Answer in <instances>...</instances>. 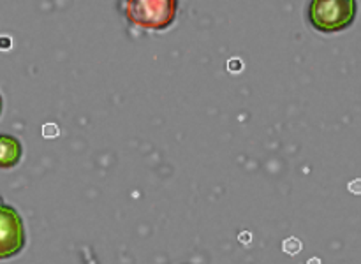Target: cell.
<instances>
[{"instance_id": "1", "label": "cell", "mask_w": 361, "mask_h": 264, "mask_svg": "<svg viewBox=\"0 0 361 264\" xmlns=\"http://www.w3.org/2000/svg\"><path fill=\"white\" fill-rule=\"evenodd\" d=\"M127 20L143 30H166L178 13L176 0H129L122 4Z\"/></svg>"}, {"instance_id": "2", "label": "cell", "mask_w": 361, "mask_h": 264, "mask_svg": "<svg viewBox=\"0 0 361 264\" xmlns=\"http://www.w3.org/2000/svg\"><path fill=\"white\" fill-rule=\"evenodd\" d=\"M358 4L355 0H314L309 6V20L324 34L345 30L355 23Z\"/></svg>"}, {"instance_id": "3", "label": "cell", "mask_w": 361, "mask_h": 264, "mask_svg": "<svg viewBox=\"0 0 361 264\" xmlns=\"http://www.w3.org/2000/svg\"><path fill=\"white\" fill-rule=\"evenodd\" d=\"M27 232L16 208L0 201V260L11 259L25 249Z\"/></svg>"}, {"instance_id": "4", "label": "cell", "mask_w": 361, "mask_h": 264, "mask_svg": "<svg viewBox=\"0 0 361 264\" xmlns=\"http://www.w3.org/2000/svg\"><path fill=\"white\" fill-rule=\"evenodd\" d=\"M23 146L18 137L11 134H0V169H13L20 164Z\"/></svg>"}, {"instance_id": "5", "label": "cell", "mask_w": 361, "mask_h": 264, "mask_svg": "<svg viewBox=\"0 0 361 264\" xmlns=\"http://www.w3.org/2000/svg\"><path fill=\"white\" fill-rule=\"evenodd\" d=\"M282 250L286 253H289V256H296L302 250V241L298 238H288L282 243Z\"/></svg>"}, {"instance_id": "6", "label": "cell", "mask_w": 361, "mask_h": 264, "mask_svg": "<svg viewBox=\"0 0 361 264\" xmlns=\"http://www.w3.org/2000/svg\"><path fill=\"white\" fill-rule=\"evenodd\" d=\"M59 125L56 123H46L44 127H42V136L44 137H56L59 136Z\"/></svg>"}, {"instance_id": "7", "label": "cell", "mask_w": 361, "mask_h": 264, "mask_svg": "<svg viewBox=\"0 0 361 264\" xmlns=\"http://www.w3.org/2000/svg\"><path fill=\"white\" fill-rule=\"evenodd\" d=\"M349 190L355 194H361V180H355V182L349 183Z\"/></svg>"}, {"instance_id": "8", "label": "cell", "mask_w": 361, "mask_h": 264, "mask_svg": "<svg viewBox=\"0 0 361 264\" xmlns=\"http://www.w3.org/2000/svg\"><path fill=\"white\" fill-rule=\"evenodd\" d=\"M307 264H321V259L319 257H312V259L307 260Z\"/></svg>"}, {"instance_id": "9", "label": "cell", "mask_w": 361, "mask_h": 264, "mask_svg": "<svg viewBox=\"0 0 361 264\" xmlns=\"http://www.w3.org/2000/svg\"><path fill=\"white\" fill-rule=\"evenodd\" d=\"M2 108H4V101H2V95H0V115H2Z\"/></svg>"}]
</instances>
